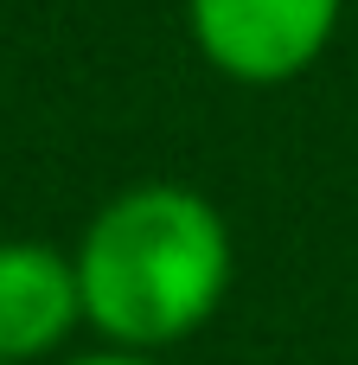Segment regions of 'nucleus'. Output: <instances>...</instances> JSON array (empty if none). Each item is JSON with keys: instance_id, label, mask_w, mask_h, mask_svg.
<instances>
[{"instance_id": "nucleus-5", "label": "nucleus", "mask_w": 358, "mask_h": 365, "mask_svg": "<svg viewBox=\"0 0 358 365\" xmlns=\"http://www.w3.org/2000/svg\"><path fill=\"white\" fill-rule=\"evenodd\" d=\"M0 365H13V359H0Z\"/></svg>"}, {"instance_id": "nucleus-3", "label": "nucleus", "mask_w": 358, "mask_h": 365, "mask_svg": "<svg viewBox=\"0 0 358 365\" xmlns=\"http://www.w3.org/2000/svg\"><path fill=\"white\" fill-rule=\"evenodd\" d=\"M77 327H83L77 257L38 244V237H6L0 244V359L38 365Z\"/></svg>"}, {"instance_id": "nucleus-2", "label": "nucleus", "mask_w": 358, "mask_h": 365, "mask_svg": "<svg viewBox=\"0 0 358 365\" xmlns=\"http://www.w3.org/2000/svg\"><path fill=\"white\" fill-rule=\"evenodd\" d=\"M346 0H186L192 45L231 83L269 90L320 64Z\"/></svg>"}, {"instance_id": "nucleus-1", "label": "nucleus", "mask_w": 358, "mask_h": 365, "mask_svg": "<svg viewBox=\"0 0 358 365\" xmlns=\"http://www.w3.org/2000/svg\"><path fill=\"white\" fill-rule=\"evenodd\" d=\"M70 257L83 321L128 353H167L199 327H211L237 269L224 212L179 180L115 192L83 225V244Z\"/></svg>"}, {"instance_id": "nucleus-4", "label": "nucleus", "mask_w": 358, "mask_h": 365, "mask_svg": "<svg viewBox=\"0 0 358 365\" xmlns=\"http://www.w3.org/2000/svg\"><path fill=\"white\" fill-rule=\"evenodd\" d=\"M64 365H160L154 353H128V346H102V353H83V359H64Z\"/></svg>"}]
</instances>
